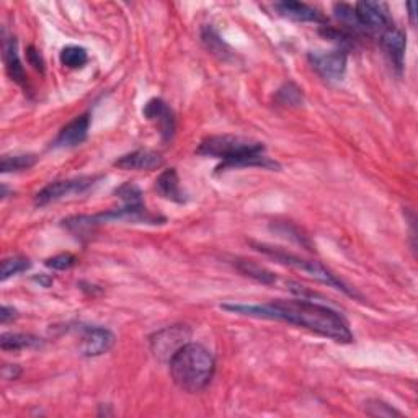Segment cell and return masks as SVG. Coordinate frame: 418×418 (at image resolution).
<instances>
[{
    "mask_svg": "<svg viewBox=\"0 0 418 418\" xmlns=\"http://www.w3.org/2000/svg\"><path fill=\"white\" fill-rule=\"evenodd\" d=\"M222 309L242 316L283 321L338 343H352L353 333L342 314L307 299H278L268 304H222Z\"/></svg>",
    "mask_w": 418,
    "mask_h": 418,
    "instance_id": "1",
    "label": "cell"
},
{
    "mask_svg": "<svg viewBox=\"0 0 418 418\" xmlns=\"http://www.w3.org/2000/svg\"><path fill=\"white\" fill-rule=\"evenodd\" d=\"M198 155L216 157L222 164L217 167L219 172L239 167H261L266 170H278L281 165L265 155V145L258 141L232 134L209 136L196 149Z\"/></svg>",
    "mask_w": 418,
    "mask_h": 418,
    "instance_id": "2",
    "label": "cell"
},
{
    "mask_svg": "<svg viewBox=\"0 0 418 418\" xmlns=\"http://www.w3.org/2000/svg\"><path fill=\"white\" fill-rule=\"evenodd\" d=\"M169 363L174 383L191 394L206 389L216 371L211 352L203 345L191 342L183 345Z\"/></svg>",
    "mask_w": 418,
    "mask_h": 418,
    "instance_id": "3",
    "label": "cell"
},
{
    "mask_svg": "<svg viewBox=\"0 0 418 418\" xmlns=\"http://www.w3.org/2000/svg\"><path fill=\"white\" fill-rule=\"evenodd\" d=\"M253 247L257 249L258 252L265 253L266 257H270V258H273L275 261H278V263H283L286 266H291V268L304 271V273L312 276V278L318 280L321 283L335 287V289H340L350 297H358V299L362 297L357 291L352 289V287H350L347 283H343L342 280H338L330 270H327L326 266H323L322 263H318V261L304 260V258L297 257V255H292L289 252H286V250H283V249L270 247V245H265V244H253Z\"/></svg>",
    "mask_w": 418,
    "mask_h": 418,
    "instance_id": "4",
    "label": "cell"
},
{
    "mask_svg": "<svg viewBox=\"0 0 418 418\" xmlns=\"http://www.w3.org/2000/svg\"><path fill=\"white\" fill-rule=\"evenodd\" d=\"M191 330L188 326H172L155 332L150 337V350L159 362H170L179 350L190 342Z\"/></svg>",
    "mask_w": 418,
    "mask_h": 418,
    "instance_id": "5",
    "label": "cell"
},
{
    "mask_svg": "<svg viewBox=\"0 0 418 418\" xmlns=\"http://www.w3.org/2000/svg\"><path fill=\"white\" fill-rule=\"evenodd\" d=\"M97 180L98 177H80V179L51 181L43 188V190L38 191V195L35 198V203L36 206H46L49 205V203L62 200L64 196L83 193L90 186L95 185Z\"/></svg>",
    "mask_w": 418,
    "mask_h": 418,
    "instance_id": "6",
    "label": "cell"
},
{
    "mask_svg": "<svg viewBox=\"0 0 418 418\" xmlns=\"http://www.w3.org/2000/svg\"><path fill=\"white\" fill-rule=\"evenodd\" d=\"M354 12H357V18L364 33H376L381 36L386 30L394 26L388 5L383 2H369V0L358 2L354 5Z\"/></svg>",
    "mask_w": 418,
    "mask_h": 418,
    "instance_id": "7",
    "label": "cell"
},
{
    "mask_svg": "<svg viewBox=\"0 0 418 418\" xmlns=\"http://www.w3.org/2000/svg\"><path fill=\"white\" fill-rule=\"evenodd\" d=\"M348 52L342 49L328 52H309V62L318 74L328 80H340L347 71Z\"/></svg>",
    "mask_w": 418,
    "mask_h": 418,
    "instance_id": "8",
    "label": "cell"
},
{
    "mask_svg": "<svg viewBox=\"0 0 418 418\" xmlns=\"http://www.w3.org/2000/svg\"><path fill=\"white\" fill-rule=\"evenodd\" d=\"M114 335L108 328L103 327H87L80 337L78 352L82 357L95 358L108 353L114 347Z\"/></svg>",
    "mask_w": 418,
    "mask_h": 418,
    "instance_id": "9",
    "label": "cell"
},
{
    "mask_svg": "<svg viewBox=\"0 0 418 418\" xmlns=\"http://www.w3.org/2000/svg\"><path fill=\"white\" fill-rule=\"evenodd\" d=\"M143 114L145 119H149L150 123H154L159 133L162 136V139L170 141L175 134V114L172 112V108L167 104L162 98H153L145 103V107L143 109Z\"/></svg>",
    "mask_w": 418,
    "mask_h": 418,
    "instance_id": "10",
    "label": "cell"
},
{
    "mask_svg": "<svg viewBox=\"0 0 418 418\" xmlns=\"http://www.w3.org/2000/svg\"><path fill=\"white\" fill-rule=\"evenodd\" d=\"M88 128H90V114L83 113L80 117L72 119L69 124H66L64 128L59 131L54 143L51 144V148L54 149H69L76 148L85 143L88 136Z\"/></svg>",
    "mask_w": 418,
    "mask_h": 418,
    "instance_id": "11",
    "label": "cell"
},
{
    "mask_svg": "<svg viewBox=\"0 0 418 418\" xmlns=\"http://www.w3.org/2000/svg\"><path fill=\"white\" fill-rule=\"evenodd\" d=\"M379 40L384 52L388 54L392 62V66L399 72H402V69H404V57L407 48V38L404 31L395 28V26H390L389 30H386L384 33L379 36Z\"/></svg>",
    "mask_w": 418,
    "mask_h": 418,
    "instance_id": "12",
    "label": "cell"
},
{
    "mask_svg": "<svg viewBox=\"0 0 418 418\" xmlns=\"http://www.w3.org/2000/svg\"><path fill=\"white\" fill-rule=\"evenodd\" d=\"M164 164L160 154L150 149H138L133 153L124 154L114 162V167L121 170H155Z\"/></svg>",
    "mask_w": 418,
    "mask_h": 418,
    "instance_id": "13",
    "label": "cell"
},
{
    "mask_svg": "<svg viewBox=\"0 0 418 418\" xmlns=\"http://www.w3.org/2000/svg\"><path fill=\"white\" fill-rule=\"evenodd\" d=\"M2 51H4V62H5V69H7L10 78L13 82H17L18 85H22L26 88L28 82H26V72L22 66V61H20L18 56V44L17 40L13 36H5L4 35V44H2Z\"/></svg>",
    "mask_w": 418,
    "mask_h": 418,
    "instance_id": "14",
    "label": "cell"
},
{
    "mask_svg": "<svg viewBox=\"0 0 418 418\" xmlns=\"http://www.w3.org/2000/svg\"><path fill=\"white\" fill-rule=\"evenodd\" d=\"M155 190L162 198H165V200L169 201L179 203V205H183V203H186L188 200L185 191L181 190L179 174H177L175 169L162 172L159 179L155 180Z\"/></svg>",
    "mask_w": 418,
    "mask_h": 418,
    "instance_id": "15",
    "label": "cell"
},
{
    "mask_svg": "<svg viewBox=\"0 0 418 418\" xmlns=\"http://www.w3.org/2000/svg\"><path fill=\"white\" fill-rule=\"evenodd\" d=\"M281 17L294 22H323V15L317 8L302 2H280L275 5Z\"/></svg>",
    "mask_w": 418,
    "mask_h": 418,
    "instance_id": "16",
    "label": "cell"
},
{
    "mask_svg": "<svg viewBox=\"0 0 418 418\" xmlns=\"http://www.w3.org/2000/svg\"><path fill=\"white\" fill-rule=\"evenodd\" d=\"M43 345V340L31 335V333H2L0 347L4 352H20L25 348H38Z\"/></svg>",
    "mask_w": 418,
    "mask_h": 418,
    "instance_id": "17",
    "label": "cell"
},
{
    "mask_svg": "<svg viewBox=\"0 0 418 418\" xmlns=\"http://www.w3.org/2000/svg\"><path fill=\"white\" fill-rule=\"evenodd\" d=\"M235 266L240 273L249 276L255 281H258L261 285H275L276 283V276L275 273H271L270 270H266L265 266H261L258 263H255L252 260H235Z\"/></svg>",
    "mask_w": 418,
    "mask_h": 418,
    "instance_id": "18",
    "label": "cell"
},
{
    "mask_svg": "<svg viewBox=\"0 0 418 418\" xmlns=\"http://www.w3.org/2000/svg\"><path fill=\"white\" fill-rule=\"evenodd\" d=\"M95 216H74L69 217L64 221V227L69 229V231L76 235L78 239H88L92 237V234L95 232L98 226Z\"/></svg>",
    "mask_w": 418,
    "mask_h": 418,
    "instance_id": "19",
    "label": "cell"
},
{
    "mask_svg": "<svg viewBox=\"0 0 418 418\" xmlns=\"http://www.w3.org/2000/svg\"><path fill=\"white\" fill-rule=\"evenodd\" d=\"M321 35L323 38H327L332 43L338 44V49L348 52L357 46V36L350 33L348 30L345 28H335V26H322Z\"/></svg>",
    "mask_w": 418,
    "mask_h": 418,
    "instance_id": "20",
    "label": "cell"
},
{
    "mask_svg": "<svg viewBox=\"0 0 418 418\" xmlns=\"http://www.w3.org/2000/svg\"><path fill=\"white\" fill-rule=\"evenodd\" d=\"M201 40L203 44L206 46L209 52H213L214 56L221 57V59H227L231 56V49L229 46L221 40V36L217 35V31L213 26H205L201 31Z\"/></svg>",
    "mask_w": 418,
    "mask_h": 418,
    "instance_id": "21",
    "label": "cell"
},
{
    "mask_svg": "<svg viewBox=\"0 0 418 418\" xmlns=\"http://www.w3.org/2000/svg\"><path fill=\"white\" fill-rule=\"evenodd\" d=\"M38 162V157L35 154H18V155H4L2 164H0V170L4 174L8 172H22L28 170Z\"/></svg>",
    "mask_w": 418,
    "mask_h": 418,
    "instance_id": "22",
    "label": "cell"
},
{
    "mask_svg": "<svg viewBox=\"0 0 418 418\" xmlns=\"http://www.w3.org/2000/svg\"><path fill=\"white\" fill-rule=\"evenodd\" d=\"M59 59L62 66L69 67V69H82L88 62V54L82 46H66L61 51Z\"/></svg>",
    "mask_w": 418,
    "mask_h": 418,
    "instance_id": "23",
    "label": "cell"
},
{
    "mask_svg": "<svg viewBox=\"0 0 418 418\" xmlns=\"http://www.w3.org/2000/svg\"><path fill=\"white\" fill-rule=\"evenodd\" d=\"M30 268H31V261L28 258H23V257L5 258L2 261V276H0V280L7 281L8 278H12V276H17Z\"/></svg>",
    "mask_w": 418,
    "mask_h": 418,
    "instance_id": "24",
    "label": "cell"
},
{
    "mask_svg": "<svg viewBox=\"0 0 418 418\" xmlns=\"http://www.w3.org/2000/svg\"><path fill=\"white\" fill-rule=\"evenodd\" d=\"M276 100L286 107H299L302 103V93L294 83H285L276 93Z\"/></svg>",
    "mask_w": 418,
    "mask_h": 418,
    "instance_id": "25",
    "label": "cell"
},
{
    "mask_svg": "<svg viewBox=\"0 0 418 418\" xmlns=\"http://www.w3.org/2000/svg\"><path fill=\"white\" fill-rule=\"evenodd\" d=\"M366 414L371 417H399L402 415L399 410H395L394 407L386 404L383 400L371 399L366 402Z\"/></svg>",
    "mask_w": 418,
    "mask_h": 418,
    "instance_id": "26",
    "label": "cell"
},
{
    "mask_svg": "<svg viewBox=\"0 0 418 418\" xmlns=\"http://www.w3.org/2000/svg\"><path fill=\"white\" fill-rule=\"evenodd\" d=\"M114 193L121 198L124 205H143V201H141V190L134 183H124V185L117 188Z\"/></svg>",
    "mask_w": 418,
    "mask_h": 418,
    "instance_id": "27",
    "label": "cell"
},
{
    "mask_svg": "<svg viewBox=\"0 0 418 418\" xmlns=\"http://www.w3.org/2000/svg\"><path fill=\"white\" fill-rule=\"evenodd\" d=\"M77 263V258L72 253H59L56 257H51L44 261V265L51 270H57V271H64V270H71L72 266Z\"/></svg>",
    "mask_w": 418,
    "mask_h": 418,
    "instance_id": "28",
    "label": "cell"
},
{
    "mask_svg": "<svg viewBox=\"0 0 418 418\" xmlns=\"http://www.w3.org/2000/svg\"><path fill=\"white\" fill-rule=\"evenodd\" d=\"M26 57H28V62L30 66H33V69L43 72L44 71V61L41 54L38 52V49L35 48V46H30L28 51H26Z\"/></svg>",
    "mask_w": 418,
    "mask_h": 418,
    "instance_id": "29",
    "label": "cell"
},
{
    "mask_svg": "<svg viewBox=\"0 0 418 418\" xmlns=\"http://www.w3.org/2000/svg\"><path fill=\"white\" fill-rule=\"evenodd\" d=\"M22 376V368L18 364H5L2 368V378L7 381H15Z\"/></svg>",
    "mask_w": 418,
    "mask_h": 418,
    "instance_id": "30",
    "label": "cell"
},
{
    "mask_svg": "<svg viewBox=\"0 0 418 418\" xmlns=\"http://www.w3.org/2000/svg\"><path fill=\"white\" fill-rule=\"evenodd\" d=\"M17 317H18V312L15 311L13 307H8V306L2 307V314H0V322H2L4 326H5V323L15 321Z\"/></svg>",
    "mask_w": 418,
    "mask_h": 418,
    "instance_id": "31",
    "label": "cell"
},
{
    "mask_svg": "<svg viewBox=\"0 0 418 418\" xmlns=\"http://www.w3.org/2000/svg\"><path fill=\"white\" fill-rule=\"evenodd\" d=\"M415 2H410V4H407V8H409V17H410V22H412V25H415V17H417V13H415Z\"/></svg>",
    "mask_w": 418,
    "mask_h": 418,
    "instance_id": "32",
    "label": "cell"
},
{
    "mask_svg": "<svg viewBox=\"0 0 418 418\" xmlns=\"http://www.w3.org/2000/svg\"><path fill=\"white\" fill-rule=\"evenodd\" d=\"M35 281H38V283H41L44 287H48L52 283V280L48 278V276H40V278H35Z\"/></svg>",
    "mask_w": 418,
    "mask_h": 418,
    "instance_id": "33",
    "label": "cell"
}]
</instances>
